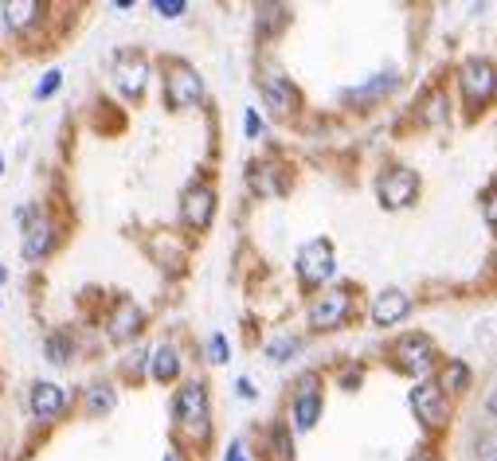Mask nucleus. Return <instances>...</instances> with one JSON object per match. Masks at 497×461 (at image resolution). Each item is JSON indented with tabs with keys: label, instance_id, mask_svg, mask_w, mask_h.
Returning <instances> with one entry per match:
<instances>
[{
	"label": "nucleus",
	"instance_id": "f257e3e1",
	"mask_svg": "<svg viewBox=\"0 0 497 461\" xmlns=\"http://www.w3.org/2000/svg\"><path fill=\"white\" fill-rule=\"evenodd\" d=\"M173 415H176V422H181L188 434H200V438H204V434H208V419H211V403H208L204 380L181 383V392H176V403H173Z\"/></svg>",
	"mask_w": 497,
	"mask_h": 461
},
{
	"label": "nucleus",
	"instance_id": "f03ea898",
	"mask_svg": "<svg viewBox=\"0 0 497 461\" xmlns=\"http://www.w3.org/2000/svg\"><path fill=\"white\" fill-rule=\"evenodd\" d=\"M200 98H204V78L188 63H169V70H164V106L169 110H192Z\"/></svg>",
	"mask_w": 497,
	"mask_h": 461
},
{
	"label": "nucleus",
	"instance_id": "7ed1b4c3",
	"mask_svg": "<svg viewBox=\"0 0 497 461\" xmlns=\"http://www.w3.org/2000/svg\"><path fill=\"white\" fill-rule=\"evenodd\" d=\"M59 246V227L52 216H43V211H35V216L23 223V239H20V258L23 263H43V258H52Z\"/></svg>",
	"mask_w": 497,
	"mask_h": 461
},
{
	"label": "nucleus",
	"instance_id": "20e7f679",
	"mask_svg": "<svg viewBox=\"0 0 497 461\" xmlns=\"http://www.w3.org/2000/svg\"><path fill=\"white\" fill-rule=\"evenodd\" d=\"M333 270H337V263H333V243L329 239H314L298 251V281L305 290H317L322 281H329Z\"/></svg>",
	"mask_w": 497,
	"mask_h": 461
},
{
	"label": "nucleus",
	"instance_id": "39448f33",
	"mask_svg": "<svg viewBox=\"0 0 497 461\" xmlns=\"http://www.w3.org/2000/svg\"><path fill=\"white\" fill-rule=\"evenodd\" d=\"M70 407V392L67 387H59L52 380H35L32 392H28V410L35 422H43V427H52V422H59L67 415Z\"/></svg>",
	"mask_w": 497,
	"mask_h": 461
},
{
	"label": "nucleus",
	"instance_id": "423d86ee",
	"mask_svg": "<svg viewBox=\"0 0 497 461\" xmlns=\"http://www.w3.org/2000/svg\"><path fill=\"white\" fill-rule=\"evenodd\" d=\"M211 216H216V188L196 180L181 192V223L188 231H208Z\"/></svg>",
	"mask_w": 497,
	"mask_h": 461
},
{
	"label": "nucleus",
	"instance_id": "0eeeda50",
	"mask_svg": "<svg viewBox=\"0 0 497 461\" xmlns=\"http://www.w3.org/2000/svg\"><path fill=\"white\" fill-rule=\"evenodd\" d=\"M149 82V59L134 51V47H126V51L114 55V87L126 94V98H141V90H145Z\"/></svg>",
	"mask_w": 497,
	"mask_h": 461
},
{
	"label": "nucleus",
	"instance_id": "6e6552de",
	"mask_svg": "<svg viewBox=\"0 0 497 461\" xmlns=\"http://www.w3.org/2000/svg\"><path fill=\"white\" fill-rule=\"evenodd\" d=\"M317 419H322V375L305 372L298 380V392H294V427L314 430Z\"/></svg>",
	"mask_w": 497,
	"mask_h": 461
},
{
	"label": "nucleus",
	"instance_id": "1a4fd4ad",
	"mask_svg": "<svg viewBox=\"0 0 497 461\" xmlns=\"http://www.w3.org/2000/svg\"><path fill=\"white\" fill-rule=\"evenodd\" d=\"M416 192H419V176L408 169H388L380 180H376V196H380V204L388 211L408 207L411 199H416Z\"/></svg>",
	"mask_w": 497,
	"mask_h": 461
},
{
	"label": "nucleus",
	"instance_id": "9d476101",
	"mask_svg": "<svg viewBox=\"0 0 497 461\" xmlns=\"http://www.w3.org/2000/svg\"><path fill=\"white\" fill-rule=\"evenodd\" d=\"M141 328H145V313H141L137 301L122 298L110 309V317H106V337L114 340V345H129V340L141 337Z\"/></svg>",
	"mask_w": 497,
	"mask_h": 461
},
{
	"label": "nucleus",
	"instance_id": "9b49d317",
	"mask_svg": "<svg viewBox=\"0 0 497 461\" xmlns=\"http://www.w3.org/2000/svg\"><path fill=\"white\" fill-rule=\"evenodd\" d=\"M349 309H352L349 290H329V293H322V298H317V301L310 305V325H314V328H322V333H329V328L345 325Z\"/></svg>",
	"mask_w": 497,
	"mask_h": 461
},
{
	"label": "nucleus",
	"instance_id": "f8f14e48",
	"mask_svg": "<svg viewBox=\"0 0 497 461\" xmlns=\"http://www.w3.org/2000/svg\"><path fill=\"white\" fill-rule=\"evenodd\" d=\"M0 16H5V28L12 35H32L47 20V5H40V0H5Z\"/></svg>",
	"mask_w": 497,
	"mask_h": 461
},
{
	"label": "nucleus",
	"instance_id": "ddd939ff",
	"mask_svg": "<svg viewBox=\"0 0 497 461\" xmlns=\"http://www.w3.org/2000/svg\"><path fill=\"white\" fill-rule=\"evenodd\" d=\"M258 94H263L267 110L275 114H294L298 110V90H294V82L286 75H278V70H267V75H258Z\"/></svg>",
	"mask_w": 497,
	"mask_h": 461
},
{
	"label": "nucleus",
	"instance_id": "4468645a",
	"mask_svg": "<svg viewBox=\"0 0 497 461\" xmlns=\"http://www.w3.org/2000/svg\"><path fill=\"white\" fill-rule=\"evenodd\" d=\"M463 90L470 102H490L493 90H497V70L486 59H470L463 67Z\"/></svg>",
	"mask_w": 497,
	"mask_h": 461
},
{
	"label": "nucleus",
	"instance_id": "2eb2a0df",
	"mask_svg": "<svg viewBox=\"0 0 497 461\" xmlns=\"http://www.w3.org/2000/svg\"><path fill=\"white\" fill-rule=\"evenodd\" d=\"M411 407H416V415L423 427H439V422L446 419V395L439 383H419L416 392H411Z\"/></svg>",
	"mask_w": 497,
	"mask_h": 461
},
{
	"label": "nucleus",
	"instance_id": "dca6fc26",
	"mask_svg": "<svg viewBox=\"0 0 497 461\" xmlns=\"http://www.w3.org/2000/svg\"><path fill=\"white\" fill-rule=\"evenodd\" d=\"M396 356H399V368H404V372L423 375L431 368V360H435V348H431V340L423 333H411V337H404L396 345Z\"/></svg>",
	"mask_w": 497,
	"mask_h": 461
},
{
	"label": "nucleus",
	"instance_id": "f3484780",
	"mask_svg": "<svg viewBox=\"0 0 497 461\" xmlns=\"http://www.w3.org/2000/svg\"><path fill=\"white\" fill-rule=\"evenodd\" d=\"M411 313V298L404 290H384V293H376V301H372V325H399L404 317Z\"/></svg>",
	"mask_w": 497,
	"mask_h": 461
},
{
	"label": "nucleus",
	"instance_id": "a211bd4d",
	"mask_svg": "<svg viewBox=\"0 0 497 461\" xmlns=\"http://www.w3.org/2000/svg\"><path fill=\"white\" fill-rule=\"evenodd\" d=\"M149 375L157 383H173L176 375H181V352H176V345H157V348H153Z\"/></svg>",
	"mask_w": 497,
	"mask_h": 461
},
{
	"label": "nucleus",
	"instance_id": "6ab92c4d",
	"mask_svg": "<svg viewBox=\"0 0 497 461\" xmlns=\"http://www.w3.org/2000/svg\"><path fill=\"white\" fill-rule=\"evenodd\" d=\"M117 407V392L110 383H90L87 392H82V410H87V419H102V415H110V410Z\"/></svg>",
	"mask_w": 497,
	"mask_h": 461
},
{
	"label": "nucleus",
	"instance_id": "aec40b11",
	"mask_svg": "<svg viewBox=\"0 0 497 461\" xmlns=\"http://www.w3.org/2000/svg\"><path fill=\"white\" fill-rule=\"evenodd\" d=\"M43 356H47V364H59V368H67V364L75 360V340H70V333H63V328L47 333V337H43Z\"/></svg>",
	"mask_w": 497,
	"mask_h": 461
},
{
	"label": "nucleus",
	"instance_id": "412c9836",
	"mask_svg": "<svg viewBox=\"0 0 497 461\" xmlns=\"http://www.w3.org/2000/svg\"><path fill=\"white\" fill-rule=\"evenodd\" d=\"M270 457H278V461H294V442H290L286 422H275V427H270Z\"/></svg>",
	"mask_w": 497,
	"mask_h": 461
},
{
	"label": "nucleus",
	"instance_id": "4be33fe9",
	"mask_svg": "<svg viewBox=\"0 0 497 461\" xmlns=\"http://www.w3.org/2000/svg\"><path fill=\"white\" fill-rule=\"evenodd\" d=\"M59 87H63V70L52 67V70H43L40 82H35V87H32V98H35V102H47V98H52V94H55Z\"/></svg>",
	"mask_w": 497,
	"mask_h": 461
},
{
	"label": "nucleus",
	"instance_id": "5701e85b",
	"mask_svg": "<svg viewBox=\"0 0 497 461\" xmlns=\"http://www.w3.org/2000/svg\"><path fill=\"white\" fill-rule=\"evenodd\" d=\"M466 383H470V372H466V364H451V368L443 372V380H439L443 395H446V392H463Z\"/></svg>",
	"mask_w": 497,
	"mask_h": 461
},
{
	"label": "nucleus",
	"instance_id": "b1692460",
	"mask_svg": "<svg viewBox=\"0 0 497 461\" xmlns=\"http://www.w3.org/2000/svg\"><path fill=\"white\" fill-rule=\"evenodd\" d=\"M294 352H298V340H294V337H278V340H270V345H267V356L270 360H286V356H294Z\"/></svg>",
	"mask_w": 497,
	"mask_h": 461
},
{
	"label": "nucleus",
	"instance_id": "393cba45",
	"mask_svg": "<svg viewBox=\"0 0 497 461\" xmlns=\"http://www.w3.org/2000/svg\"><path fill=\"white\" fill-rule=\"evenodd\" d=\"M228 356H231L228 337H223V333H211V340H208V360H211V364H228Z\"/></svg>",
	"mask_w": 497,
	"mask_h": 461
},
{
	"label": "nucleus",
	"instance_id": "a878e982",
	"mask_svg": "<svg viewBox=\"0 0 497 461\" xmlns=\"http://www.w3.org/2000/svg\"><path fill=\"white\" fill-rule=\"evenodd\" d=\"M153 12H161L164 20H176V16H184L188 5L184 0H153Z\"/></svg>",
	"mask_w": 497,
	"mask_h": 461
},
{
	"label": "nucleus",
	"instance_id": "bb28decb",
	"mask_svg": "<svg viewBox=\"0 0 497 461\" xmlns=\"http://www.w3.org/2000/svg\"><path fill=\"white\" fill-rule=\"evenodd\" d=\"M482 216H486L490 227H497V188H490V192L482 196Z\"/></svg>",
	"mask_w": 497,
	"mask_h": 461
},
{
	"label": "nucleus",
	"instance_id": "cd10ccee",
	"mask_svg": "<svg viewBox=\"0 0 497 461\" xmlns=\"http://www.w3.org/2000/svg\"><path fill=\"white\" fill-rule=\"evenodd\" d=\"M243 125H247V137H258V134H263V122H258V114H255V110H247Z\"/></svg>",
	"mask_w": 497,
	"mask_h": 461
},
{
	"label": "nucleus",
	"instance_id": "c85d7f7f",
	"mask_svg": "<svg viewBox=\"0 0 497 461\" xmlns=\"http://www.w3.org/2000/svg\"><path fill=\"white\" fill-rule=\"evenodd\" d=\"M235 392H239L243 399H255V387H251V380H243V375L235 380Z\"/></svg>",
	"mask_w": 497,
	"mask_h": 461
},
{
	"label": "nucleus",
	"instance_id": "c756f323",
	"mask_svg": "<svg viewBox=\"0 0 497 461\" xmlns=\"http://www.w3.org/2000/svg\"><path fill=\"white\" fill-rule=\"evenodd\" d=\"M223 461H247V457H243V442H231V446H228V457H223Z\"/></svg>",
	"mask_w": 497,
	"mask_h": 461
},
{
	"label": "nucleus",
	"instance_id": "7c9ffc66",
	"mask_svg": "<svg viewBox=\"0 0 497 461\" xmlns=\"http://www.w3.org/2000/svg\"><path fill=\"white\" fill-rule=\"evenodd\" d=\"M164 461H184L181 454H176V450H169V454H164Z\"/></svg>",
	"mask_w": 497,
	"mask_h": 461
},
{
	"label": "nucleus",
	"instance_id": "2f4dec72",
	"mask_svg": "<svg viewBox=\"0 0 497 461\" xmlns=\"http://www.w3.org/2000/svg\"><path fill=\"white\" fill-rule=\"evenodd\" d=\"M490 410H493V415H497V392L490 395Z\"/></svg>",
	"mask_w": 497,
	"mask_h": 461
},
{
	"label": "nucleus",
	"instance_id": "473e14b6",
	"mask_svg": "<svg viewBox=\"0 0 497 461\" xmlns=\"http://www.w3.org/2000/svg\"><path fill=\"white\" fill-rule=\"evenodd\" d=\"M5 278H8V270H5V266H0V286H5Z\"/></svg>",
	"mask_w": 497,
	"mask_h": 461
},
{
	"label": "nucleus",
	"instance_id": "72a5a7b5",
	"mask_svg": "<svg viewBox=\"0 0 497 461\" xmlns=\"http://www.w3.org/2000/svg\"><path fill=\"white\" fill-rule=\"evenodd\" d=\"M0 176H5V152H0Z\"/></svg>",
	"mask_w": 497,
	"mask_h": 461
},
{
	"label": "nucleus",
	"instance_id": "f704fd0d",
	"mask_svg": "<svg viewBox=\"0 0 497 461\" xmlns=\"http://www.w3.org/2000/svg\"><path fill=\"white\" fill-rule=\"evenodd\" d=\"M411 461H427V457H411Z\"/></svg>",
	"mask_w": 497,
	"mask_h": 461
},
{
	"label": "nucleus",
	"instance_id": "c9c22d12",
	"mask_svg": "<svg viewBox=\"0 0 497 461\" xmlns=\"http://www.w3.org/2000/svg\"><path fill=\"white\" fill-rule=\"evenodd\" d=\"M0 305H5V301H0Z\"/></svg>",
	"mask_w": 497,
	"mask_h": 461
},
{
	"label": "nucleus",
	"instance_id": "e433bc0d",
	"mask_svg": "<svg viewBox=\"0 0 497 461\" xmlns=\"http://www.w3.org/2000/svg\"><path fill=\"white\" fill-rule=\"evenodd\" d=\"M493 461H497V457H493Z\"/></svg>",
	"mask_w": 497,
	"mask_h": 461
}]
</instances>
